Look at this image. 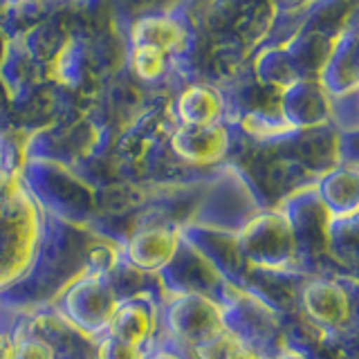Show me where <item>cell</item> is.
I'll list each match as a JSON object with an SVG mask.
<instances>
[{"label": "cell", "instance_id": "obj_7", "mask_svg": "<svg viewBox=\"0 0 359 359\" xmlns=\"http://www.w3.org/2000/svg\"><path fill=\"white\" fill-rule=\"evenodd\" d=\"M133 72L137 74L142 81H155L157 76L164 72L166 54L162 50L153 48V45H135L130 54Z\"/></svg>", "mask_w": 359, "mask_h": 359}, {"label": "cell", "instance_id": "obj_11", "mask_svg": "<svg viewBox=\"0 0 359 359\" xmlns=\"http://www.w3.org/2000/svg\"><path fill=\"white\" fill-rule=\"evenodd\" d=\"M0 359H14V339L0 332Z\"/></svg>", "mask_w": 359, "mask_h": 359}, {"label": "cell", "instance_id": "obj_6", "mask_svg": "<svg viewBox=\"0 0 359 359\" xmlns=\"http://www.w3.org/2000/svg\"><path fill=\"white\" fill-rule=\"evenodd\" d=\"M184 34L173 20L166 18H144L133 29V43L135 45H153L162 50L164 54L175 52L182 48Z\"/></svg>", "mask_w": 359, "mask_h": 359}, {"label": "cell", "instance_id": "obj_3", "mask_svg": "<svg viewBox=\"0 0 359 359\" xmlns=\"http://www.w3.org/2000/svg\"><path fill=\"white\" fill-rule=\"evenodd\" d=\"M227 146V133L218 123L211 126H182L175 135V149L182 153L187 160L207 162L216 160L222 155Z\"/></svg>", "mask_w": 359, "mask_h": 359}, {"label": "cell", "instance_id": "obj_9", "mask_svg": "<svg viewBox=\"0 0 359 359\" xmlns=\"http://www.w3.org/2000/svg\"><path fill=\"white\" fill-rule=\"evenodd\" d=\"M99 359H142V348L128 346L108 334L99 346Z\"/></svg>", "mask_w": 359, "mask_h": 359}, {"label": "cell", "instance_id": "obj_8", "mask_svg": "<svg viewBox=\"0 0 359 359\" xmlns=\"http://www.w3.org/2000/svg\"><path fill=\"white\" fill-rule=\"evenodd\" d=\"M14 359H56V353L45 337L25 334L14 339Z\"/></svg>", "mask_w": 359, "mask_h": 359}, {"label": "cell", "instance_id": "obj_2", "mask_svg": "<svg viewBox=\"0 0 359 359\" xmlns=\"http://www.w3.org/2000/svg\"><path fill=\"white\" fill-rule=\"evenodd\" d=\"M153 330V314L142 301H126L108 317V334L115 339L142 348Z\"/></svg>", "mask_w": 359, "mask_h": 359}, {"label": "cell", "instance_id": "obj_4", "mask_svg": "<svg viewBox=\"0 0 359 359\" xmlns=\"http://www.w3.org/2000/svg\"><path fill=\"white\" fill-rule=\"evenodd\" d=\"M222 112L220 95L207 86H191L177 99V117L182 126H211Z\"/></svg>", "mask_w": 359, "mask_h": 359}, {"label": "cell", "instance_id": "obj_12", "mask_svg": "<svg viewBox=\"0 0 359 359\" xmlns=\"http://www.w3.org/2000/svg\"><path fill=\"white\" fill-rule=\"evenodd\" d=\"M9 3H22V0H9Z\"/></svg>", "mask_w": 359, "mask_h": 359}, {"label": "cell", "instance_id": "obj_10", "mask_svg": "<svg viewBox=\"0 0 359 359\" xmlns=\"http://www.w3.org/2000/svg\"><path fill=\"white\" fill-rule=\"evenodd\" d=\"M216 346V359H265L258 353H254L252 348H247L245 344L227 339V341H218Z\"/></svg>", "mask_w": 359, "mask_h": 359}, {"label": "cell", "instance_id": "obj_1", "mask_svg": "<svg viewBox=\"0 0 359 359\" xmlns=\"http://www.w3.org/2000/svg\"><path fill=\"white\" fill-rule=\"evenodd\" d=\"M180 236L168 227H146L130 241V258L142 269L166 265L177 252Z\"/></svg>", "mask_w": 359, "mask_h": 359}, {"label": "cell", "instance_id": "obj_5", "mask_svg": "<svg viewBox=\"0 0 359 359\" xmlns=\"http://www.w3.org/2000/svg\"><path fill=\"white\" fill-rule=\"evenodd\" d=\"M303 303L310 317L321 325H339L348 317V299L344 290L332 283H314L303 294Z\"/></svg>", "mask_w": 359, "mask_h": 359}]
</instances>
